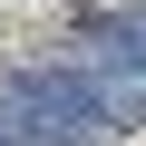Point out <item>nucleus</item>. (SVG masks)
Here are the masks:
<instances>
[{
  "instance_id": "obj_1",
  "label": "nucleus",
  "mask_w": 146,
  "mask_h": 146,
  "mask_svg": "<svg viewBox=\"0 0 146 146\" xmlns=\"http://www.w3.org/2000/svg\"><path fill=\"white\" fill-rule=\"evenodd\" d=\"M78 49H88V58H107V68H127V78L146 88V10H117V20H98Z\"/></svg>"
},
{
  "instance_id": "obj_2",
  "label": "nucleus",
  "mask_w": 146,
  "mask_h": 146,
  "mask_svg": "<svg viewBox=\"0 0 146 146\" xmlns=\"http://www.w3.org/2000/svg\"><path fill=\"white\" fill-rule=\"evenodd\" d=\"M0 146H10V136H0Z\"/></svg>"
}]
</instances>
